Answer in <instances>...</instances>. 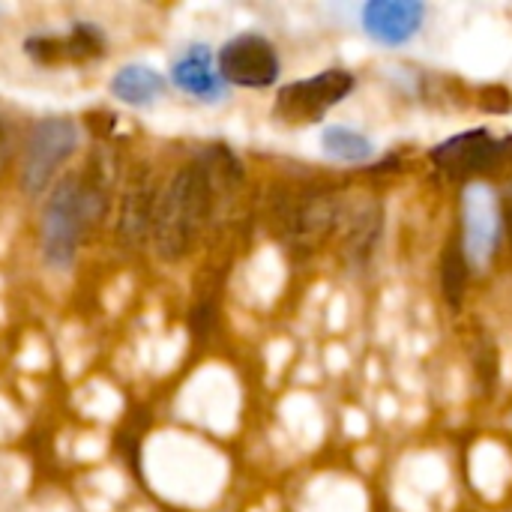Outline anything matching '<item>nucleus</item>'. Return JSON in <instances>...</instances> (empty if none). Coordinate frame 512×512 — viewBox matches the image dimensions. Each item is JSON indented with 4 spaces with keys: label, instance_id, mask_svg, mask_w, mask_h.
<instances>
[{
    "label": "nucleus",
    "instance_id": "nucleus-1",
    "mask_svg": "<svg viewBox=\"0 0 512 512\" xmlns=\"http://www.w3.org/2000/svg\"><path fill=\"white\" fill-rule=\"evenodd\" d=\"M216 180L204 162L183 165L165 189H159L153 216V243L159 258L180 261L192 252L213 210Z\"/></svg>",
    "mask_w": 512,
    "mask_h": 512
},
{
    "label": "nucleus",
    "instance_id": "nucleus-2",
    "mask_svg": "<svg viewBox=\"0 0 512 512\" xmlns=\"http://www.w3.org/2000/svg\"><path fill=\"white\" fill-rule=\"evenodd\" d=\"M90 225L87 207H84V189L81 177L69 174L60 177L45 201L42 210V258L51 270L63 273L75 264L81 234Z\"/></svg>",
    "mask_w": 512,
    "mask_h": 512
},
{
    "label": "nucleus",
    "instance_id": "nucleus-3",
    "mask_svg": "<svg viewBox=\"0 0 512 512\" xmlns=\"http://www.w3.org/2000/svg\"><path fill=\"white\" fill-rule=\"evenodd\" d=\"M78 123L72 117H42L33 123L21 153V189L42 195L51 189L60 168L78 150Z\"/></svg>",
    "mask_w": 512,
    "mask_h": 512
},
{
    "label": "nucleus",
    "instance_id": "nucleus-4",
    "mask_svg": "<svg viewBox=\"0 0 512 512\" xmlns=\"http://www.w3.org/2000/svg\"><path fill=\"white\" fill-rule=\"evenodd\" d=\"M354 72L348 69H327L321 75L291 81L276 93L273 114L291 126H312L327 117L330 108H336L351 90H354Z\"/></svg>",
    "mask_w": 512,
    "mask_h": 512
},
{
    "label": "nucleus",
    "instance_id": "nucleus-5",
    "mask_svg": "<svg viewBox=\"0 0 512 512\" xmlns=\"http://www.w3.org/2000/svg\"><path fill=\"white\" fill-rule=\"evenodd\" d=\"M219 72L225 84L237 87H270L279 78V54L270 39L258 33H240L219 48Z\"/></svg>",
    "mask_w": 512,
    "mask_h": 512
},
{
    "label": "nucleus",
    "instance_id": "nucleus-6",
    "mask_svg": "<svg viewBox=\"0 0 512 512\" xmlns=\"http://www.w3.org/2000/svg\"><path fill=\"white\" fill-rule=\"evenodd\" d=\"M24 54L39 66H75L105 54V36L90 21H75L66 33H33L24 39Z\"/></svg>",
    "mask_w": 512,
    "mask_h": 512
},
{
    "label": "nucleus",
    "instance_id": "nucleus-7",
    "mask_svg": "<svg viewBox=\"0 0 512 512\" xmlns=\"http://www.w3.org/2000/svg\"><path fill=\"white\" fill-rule=\"evenodd\" d=\"M462 222H465V258L483 267L492 261L501 231H504V213L501 201L489 186H468L462 195Z\"/></svg>",
    "mask_w": 512,
    "mask_h": 512
},
{
    "label": "nucleus",
    "instance_id": "nucleus-8",
    "mask_svg": "<svg viewBox=\"0 0 512 512\" xmlns=\"http://www.w3.org/2000/svg\"><path fill=\"white\" fill-rule=\"evenodd\" d=\"M363 30L381 45H405L423 27L426 6L417 0H372L360 12Z\"/></svg>",
    "mask_w": 512,
    "mask_h": 512
},
{
    "label": "nucleus",
    "instance_id": "nucleus-9",
    "mask_svg": "<svg viewBox=\"0 0 512 512\" xmlns=\"http://www.w3.org/2000/svg\"><path fill=\"white\" fill-rule=\"evenodd\" d=\"M159 189L153 183V174L147 168H135L120 192V210H117V234L126 246H138L147 231H153Z\"/></svg>",
    "mask_w": 512,
    "mask_h": 512
},
{
    "label": "nucleus",
    "instance_id": "nucleus-10",
    "mask_svg": "<svg viewBox=\"0 0 512 512\" xmlns=\"http://www.w3.org/2000/svg\"><path fill=\"white\" fill-rule=\"evenodd\" d=\"M501 150L504 144L495 135H489L486 129H471L438 144L432 150V162L450 177H468V174L489 168L501 156Z\"/></svg>",
    "mask_w": 512,
    "mask_h": 512
},
{
    "label": "nucleus",
    "instance_id": "nucleus-11",
    "mask_svg": "<svg viewBox=\"0 0 512 512\" xmlns=\"http://www.w3.org/2000/svg\"><path fill=\"white\" fill-rule=\"evenodd\" d=\"M171 81L198 102H222L228 93L219 63L213 60V51L207 45H189L171 63Z\"/></svg>",
    "mask_w": 512,
    "mask_h": 512
},
{
    "label": "nucleus",
    "instance_id": "nucleus-12",
    "mask_svg": "<svg viewBox=\"0 0 512 512\" xmlns=\"http://www.w3.org/2000/svg\"><path fill=\"white\" fill-rule=\"evenodd\" d=\"M111 96L132 108H147L165 93V78L147 63H126L111 75Z\"/></svg>",
    "mask_w": 512,
    "mask_h": 512
},
{
    "label": "nucleus",
    "instance_id": "nucleus-13",
    "mask_svg": "<svg viewBox=\"0 0 512 512\" xmlns=\"http://www.w3.org/2000/svg\"><path fill=\"white\" fill-rule=\"evenodd\" d=\"M336 216H339L336 213V204L327 195L306 198L297 207V213L291 216V237L300 240V243H315V240H321L333 228Z\"/></svg>",
    "mask_w": 512,
    "mask_h": 512
},
{
    "label": "nucleus",
    "instance_id": "nucleus-14",
    "mask_svg": "<svg viewBox=\"0 0 512 512\" xmlns=\"http://www.w3.org/2000/svg\"><path fill=\"white\" fill-rule=\"evenodd\" d=\"M321 144L324 153L339 162H366L375 153V144L351 126H327L321 132Z\"/></svg>",
    "mask_w": 512,
    "mask_h": 512
},
{
    "label": "nucleus",
    "instance_id": "nucleus-15",
    "mask_svg": "<svg viewBox=\"0 0 512 512\" xmlns=\"http://www.w3.org/2000/svg\"><path fill=\"white\" fill-rule=\"evenodd\" d=\"M468 258H465V249H456L450 246L447 255H444V264H441V276H444V291L450 297V303H459L462 291H465V282H468Z\"/></svg>",
    "mask_w": 512,
    "mask_h": 512
},
{
    "label": "nucleus",
    "instance_id": "nucleus-16",
    "mask_svg": "<svg viewBox=\"0 0 512 512\" xmlns=\"http://www.w3.org/2000/svg\"><path fill=\"white\" fill-rule=\"evenodd\" d=\"M378 231H381V216H378V210H372V213H369V210L357 213V219H354V228H351L348 249H351V252H360V255H366V252L372 249V243H375Z\"/></svg>",
    "mask_w": 512,
    "mask_h": 512
},
{
    "label": "nucleus",
    "instance_id": "nucleus-17",
    "mask_svg": "<svg viewBox=\"0 0 512 512\" xmlns=\"http://www.w3.org/2000/svg\"><path fill=\"white\" fill-rule=\"evenodd\" d=\"M480 102H483V108H486V111H498V114H501V111H507V108H510L512 96L504 90V87H486Z\"/></svg>",
    "mask_w": 512,
    "mask_h": 512
},
{
    "label": "nucleus",
    "instance_id": "nucleus-18",
    "mask_svg": "<svg viewBox=\"0 0 512 512\" xmlns=\"http://www.w3.org/2000/svg\"><path fill=\"white\" fill-rule=\"evenodd\" d=\"M501 213H504V228H507V234H510L512 240V183L510 189H507V195H504V201H501Z\"/></svg>",
    "mask_w": 512,
    "mask_h": 512
},
{
    "label": "nucleus",
    "instance_id": "nucleus-19",
    "mask_svg": "<svg viewBox=\"0 0 512 512\" xmlns=\"http://www.w3.org/2000/svg\"><path fill=\"white\" fill-rule=\"evenodd\" d=\"M6 162H9V135H6L3 123H0V171L6 168Z\"/></svg>",
    "mask_w": 512,
    "mask_h": 512
}]
</instances>
